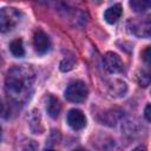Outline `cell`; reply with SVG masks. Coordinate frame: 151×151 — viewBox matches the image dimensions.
Instances as JSON below:
<instances>
[{
	"label": "cell",
	"mask_w": 151,
	"mask_h": 151,
	"mask_svg": "<svg viewBox=\"0 0 151 151\" xmlns=\"http://www.w3.org/2000/svg\"><path fill=\"white\" fill-rule=\"evenodd\" d=\"M35 73L27 65H18L9 68L5 79V88L9 99L17 104L25 103L33 92Z\"/></svg>",
	"instance_id": "1"
},
{
	"label": "cell",
	"mask_w": 151,
	"mask_h": 151,
	"mask_svg": "<svg viewBox=\"0 0 151 151\" xmlns=\"http://www.w3.org/2000/svg\"><path fill=\"white\" fill-rule=\"evenodd\" d=\"M21 13L13 7L0 8V33H7L12 31L20 21Z\"/></svg>",
	"instance_id": "2"
},
{
	"label": "cell",
	"mask_w": 151,
	"mask_h": 151,
	"mask_svg": "<svg viewBox=\"0 0 151 151\" xmlns=\"http://www.w3.org/2000/svg\"><path fill=\"white\" fill-rule=\"evenodd\" d=\"M88 88L81 80H74L65 90V98L72 103H81L87 98Z\"/></svg>",
	"instance_id": "3"
},
{
	"label": "cell",
	"mask_w": 151,
	"mask_h": 151,
	"mask_svg": "<svg viewBox=\"0 0 151 151\" xmlns=\"http://www.w3.org/2000/svg\"><path fill=\"white\" fill-rule=\"evenodd\" d=\"M129 31L142 38H149L150 37V29H151V24L150 20L146 19H130L127 22Z\"/></svg>",
	"instance_id": "4"
},
{
	"label": "cell",
	"mask_w": 151,
	"mask_h": 151,
	"mask_svg": "<svg viewBox=\"0 0 151 151\" xmlns=\"http://www.w3.org/2000/svg\"><path fill=\"white\" fill-rule=\"evenodd\" d=\"M103 64H104V68L110 73H119L124 68L123 60L117 53H113V52H107L104 55Z\"/></svg>",
	"instance_id": "5"
},
{
	"label": "cell",
	"mask_w": 151,
	"mask_h": 151,
	"mask_svg": "<svg viewBox=\"0 0 151 151\" xmlns=\"http://www.w3.org/2000/svg\"><path fill=\"white\" fill-rule=\"evenodd\" d=\"M33 46L39 54H45L51 47V41L48 35L44 31L38 29L33 37Z\"/></svg>",
	"instance_id": "6"
},
{
	"label": "cell",
	"mask_w": 151,
	"mask_h": 151,
	"mask_svg": "<svg viewBox=\"0 0 151 151\" xmlns=\"http://www.w3.org/2000/svg\"><path fill=\"white\" fill-rule=\"evenodd\" d=\"M67 124L73 130H81L86 126V117L80 110L72 109L67 113Z\"/></svg>",
	"instance_id": "7"
},
{
	"label": "cell",
	"mask_w": 151,
	"mask_h": 151,
	"mask_svg": "<svg viewBox=\"0 0 151 151\" xmlns=\"http://www.w3.org/2000/svg\"><path fill=\"white\" fill-rule=\"evenodd\" d=\"M122 14H123L122 5L120 4H116V5L111 6V7H109L104 12V19L109 24H114V22H117L120 19Z\"/></svg>",
	"instance_id": "8"
},
{
	"label": "cell",
	"mask_w": 151,
	"mask_h": 151,
	"mask_svg": "<svg viewBox=\"0 0 151 151\" xmlns=\"http://www.w3.org/2000/svg\"><path fill=\"white\" fill-rule=\"evenodd\" d=\"M46 111L48 113V116L53 119L58 118L61 111V105L60 101L58 100V98H55L54 96H48L47 100H46Z\"/></svg>",
	"instance_id": "9"
},
{
	"label": "cell",
	"mask_w": 151,
	"mask_h": 151,
	"mask_svg": "<svg viewBox=\"0 0 151 151\" xmlns=\"http://www.w3.org/2000/svg\"><path fill=\"white\" fill-rule=\"evenodd\" d=\"M28 124H29V127H31L33 133H35V134L42 133L44 126L41 124V117H40V112L38 110H33L31 112L29 119H28Z\"/></svg>",
	"instance_id": "10"
},
{
	"label": "cell",
	"mask_w": 151,
	"mask_h": 151,
	"mask_svg": "<svg viewBox=\"0 0 151 151\" xmlns=\"http://www.w3.org/2000/svg\"><path fill=\"white\" fill-rule=\"evenodd\" d=\"M109 90H110V93L114 97H122L125 94L126 90H127V86H126V83L120 80V79H113L111 81V84L109 85Z\"/></svg>",
	"instance_id": "11"
},
{
	"label": "cell",
	"mask_w": 151,
	"mask_h": 151,
	"mask_svg": "<svg viewBox=\"0 0 151 151\" xmlns=\"http://www.w3.org/2000/svg\"><path fill=\"white\" fill-rule=\"evenodd\" d=\"M130 6L132 7V9L134 12L144 13L150 8L151 2L149 0H132V1H130Z\"/></svg>",
	"instance_id": "12"
},
{
	"label": "cell",
	"mask_w": 151,
	"mask_h": 151,
	"mask_svg": "<svg viewBox=\"0 0 151 151\" xmlns=\"http://www.w3.org/2000/svg\"><path fill=\"white\" fill-rule=\"evenodd\" d=\"M9 50L12 52V54L14 57H22L25 54V48H24V44L21 39H14L11 44H9Z\"/></svg>",
	"instance_id": "13"
},
{
	"label": "cell",
	"mask_w": 151,
	"mask_h": 151,
	"mask_svg": "<svg viewBox=\"0 0 151 151\" xmlns=\"http://www.w3.org/2000/svg\"><path fill=\"white\" fill-rule=\"evenodd\" d=\"M76 66V59L71 55V57H66V58H64L61 61H60V70L63 71V72H68V71H71L73 67Z\"/></svg>",
	"instance_id": "14"
},
{
	"label": "cell",
	"mask_w": 151,
	"mask_h": 151,
	"mask_svg": "<svg viewBox=\"0 0 151 151\" xmlns=\"http://www.w3.org/2000/svg\"><path fill=\"white\" fill-rule=\"evenodd\" d=\"M144 117L146 118L147 122L151 120V105H150V104H147V105L145 106V110H144Z\"/></svg>",
	"instance_id": "15"
},
{
	"label": "cell",
	"mask_w": 151,
	"mask_h": 151,
	"mask_svg": "<svg viewBox=\"0 0 151 151\" xmlns=\"http://www.w3.org/2000/svg\"><path fill=\"white\" fill-rule=\"evenodd\" d=\"M143 59H144V61H145L147 65L150 64V47H149V46L145 48V51H144V53H143Z\"/></svg>",
	"instance_id": "16"
},
{
	"label": "cell",
	"mask_w": 151,
	"mask_h": 151,
	"mask_svg": "<svg viewBox=\"0 0 151 151\" xmlns=\"http://www.w3.org/2000/svg\"><path fill=\"white\" fill-rule=\"evenodd\" d=\"M6 112H7L6 105H5V103L2 101V99L0 98V117H4V116L6 114Z\"/></svg>",
	"instance_id": "17"
},
{
	"label": "cell",
	"mask_w": 151,
	"mask_h": 151,
	"mask_svg": "<svg viewBox=\"0 0 151 151\" xmlns=\"http://www.w3.org/2000/svg\"><path fill=\"white\" fill-rule=\"evenodd\" d=\"M132 151H146V149H145L144 146H138V147H136V149L132 150Z\"/></svg>",
	"instance_id": "18"
},
{
	"label": "cell",
	"mask_w": 151,
	"mask_h": 151,
	"mask_svg": "<svg viewBox=\"0 0 151 151\" xmlns=\"http://www.w3.org/2000/svg\"><path fill=\"white\" fill-rule=\"evenodd\" d=\"M74 151H85V150H83V149H78V150H74Z\"/></svg>",
	"instance_id": "19"
},
{
	"label": "cell",
	"mask_w": 151,
	"mask_h": 151,
	"mask_svg": "<svg viewBox=\"0 0 151 151\" xmlns=\"http://www.w3.org/2000/svg\"><path fill=\"white\" fill-rule=\"evenodd\" d=\"M1 64H2V59H1V57H0V66H1Z\"/></svg>",
	"instance_id": "20"
},
{
	"label": "cell",
	"mask_w": 151,
	"mask_h": 151,
	"mask_svg": "<svg viewBox=\"0 0 151 151\" xmlns=\"http://www.w3.org/2000/svg\"><path fill=\"white\" fill-rule=\"evenodd\" d=\"M45 151H54V150H51V149H47V150H45Z\"/></svg>",
	"instance_id": "21"
},
{
	"label": "cell",
	"mask_w": 151,
	"mask_h": 151,
	"mask_svg": "<svg viewBox=\"0 0 151 151\" xmlns=\"http://www.w3.org/2000/svg\"><path fill=\"white\" fill-rule=\"evenodd\" d=\"M0 138H1V127H0Z\"/></svg>",
	"instance_id": "22"
}]
</instances>
